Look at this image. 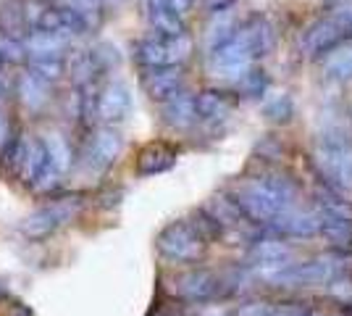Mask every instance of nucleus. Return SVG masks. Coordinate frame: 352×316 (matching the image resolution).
Wrapping results in <instances>:
<instances>
[{
    "label": "nucleus",
    "mask_w": 352,
    "mask_h": 316,
    "mask_svg": "<svg viewBox=\"0 0 352 316\" xmlns=\"http://www.w3.org/2000/svg\"><path fill=\"white\" fill-rule=\"evenodd\" d=\"M294 198H297L294 180L284 177V174H265V177L242 182L236 187L234 200L239 203V209L245 211L248 219L268 224L292 203Z\"/></svg>",
    "instance_id": "obj_1"
},
{
    "label": "nucleus",
    "mask_w": 352,
    "mask_h": 316,
    "mask_svg": "<svg viewBox=\"0 0 352 316\" xmlns=\"http://www.w3.org/2000/svg\"><path fill=\"white\" fill-rule=\"evenodd\" d=\"M261 274H263V280L281 287L334 285L344 274V264L337 256H318L302 261V264H271Z\"/></svg>",
    "instance_id": "obj_2"
},
{
    "label": "nucleus",
    "mask_w": 352,
    "mask_h": 316,
    "mask_svg": "<svg viewBox=\"0 0 352 316\" xmlns=\"http://www.w3.org/2000/svg\"><path fill=\"white\" fill-rule=\"evenodd\" d=\"M134 59L140 61L145 69H158V66H179L182 61L190 59L192 53V40L187 34H179V37H147L134 43Z\"/></svg>",
    "instance_id": "obj_3"
},
{
    "label": "nucleus",
    "mask_w": 352,
    "mask_h": 316,
    "mask_svg": "<svg viewBox=\"0 0 352 316\" xmlns=\"http://www.w3.org/2000/svg\"><path fill=\"white\" fill-rule=\"evenodd\" d=\"M155 248L161 251L166 258L179 261V264H192L197 258H203L206 253V240L197 235V229L190 222H171L168 227H163Z\"/></svg>",
    "instance_id": "obj_4"
},
{
    "label": "nucleus",
    "mask_w": 352,
    "mask_h": 316,
    "mask_svg": "<svg viewBox=\"0 0 352 316\" xmlns=\"http://www.w3.org/2000/svg\"><path fill=\"white\" fill-rule=\"evenodd\" d=\"M255 61V50L250 45L248 34L239 27L232 40H226L223 45L210 50V69L219 76H239L250 69V63Z\"/></svg>",
    "instance_id": "obj_5"
},
{
    "label": "nucleus",
    "mask_w": 352,
    "mask_h": 316,
    "mask_svg": "<svg viewBox=\"0 0 352 316\" xmlns=\"http://www.w3.org/2000/svg\"><path fill=\"white\" fill-rule=\"evenodd\" d=\"M82 209V200L74 196V198H60L56 203L45 206V209L34 211L30 219L21 224L24 235L27 238H34V240H43L47 235H53L58 227H63L66 222H72L74 216L79 213Z\"/></svg>",
    "instance_id": "obj_6"
},
{
    "label": "nucleus",
    "mask_w": 352,
    "mask_h": 316,
    "mask_svg": "<svg viewBox=\"0 0 352 316\" xmlns=\"http://www.w3.org/2000/svg\"><path fill=\"white\" fill-rule=\"evenodd\" d=\"M347 37V30L339 24L334 16H323L318 21H313L308 30L302 32L300 37V48L302 53L308 56H321V53H329L337 45H342V40Z\"/></svg>",
    "instance_id": "obj_7"
},
{
    "label": "nucleus",
    "mask_w": 352,
    "mask_h": 316,
    "mask_svg": "<svg viewBox=\"0 0 352 316\" xmlns=\"http://www.w3.org/2000/svg\"><path fill=\"white\" fill-rule=\"evenodd\" d=\"M316 164L329 185H334L339 190H352V153L347 148L323 145L316 153Z\"/></svg>",
    "instance_id": "obj_8"
},
{
    "label": "nucleus",
    "mask_w": 352,
    "mask_h": 316,
    "mask_svg": "<svg viewBox=\"0 0 352 316\" xmlns=\"http://www.w3.org/2000/svg\"><path fill=\"white\" fill-rule=\"evenodd\" d=\"M132 111V95L126 90V85L121 82H108L105 87H100L98 95V121L105 127H113L129 116Z\"/></svg>",
    "instance_id": "obj_9"
},
{
    "label": "nucleus",
    "mask_w": 352,
    "mask_h": 316,
    "mask_svg": "<svg viewBox=\"0 0 352 316\" xmlns=\"http://www.w3.org/2000/svg\"><path fill=\"white\" fill-rule=\"evenodd\" d=\"M323 227V213L313 211H281L274 222H268V229L274 235H287V238H313Z\"/></svg>",
    "instance_id": "obj_10"
},
{
    "label": "nucleus",
    "mask_w": 352,
    "mask_h": 316,
    "mask_svg": "<svg viewBox=\"0 0 352 316\" xmlns=\"http://www.w3.org/2000/svg\"><path fill=\"white\" fill-rule=\"evenodd\" d=\"M182 85H184V74H182L179 66L147 69L145 76H142V87H145L147 98L158 101V103H166V101L176 98L182 92Z\"/></svg>",
    "instance_id": "obj_11"
},
{
    "label": "nucleus",
    "mask_w": 352,
    "mask_h": 316,
    "mask_svg": "<svg viewBox=\"0 0 352 316\" xmlns=\"http://www.w3.org/2000/svg\"><path fill=\"white\" fill-rule=\"evenodd\" d=\"M176 293L179 298L192 303H203L216 298L221 293V280L208 269H192L184 271L179 280H176Z\"/></svg>",
    "instance_id": "obj_12"
},
{
    "label": "nucleus",
    "mask_w": 352,
    "mask_h": 316,
    "mask_svg": "<svg viewBox=\"0 0 352 316\" xmlns=\"http://www.w3.org/2000/svg\"><path fill=\"white\" fill-rule=\"evenodd\" d=\"M121 137L113 127H100L87 145V153H85V164L95 171H103L108 166L113 164L121 153Z\"/></svg>",
    "instance_id": "obj_13"
},
{
    "label": "nucleus",
    "mask_w": 352,
    "mask_h": 316,
    "mask_svg": "<svg viewBox=\"0 0 352 316\" xmlns=\"http://www.w3.org/2000/svg\"><path fill=\"white\" fill-rule=\"evenodd\" d=\"M24 45H27L30 59H63L66 48H69V37L58 34V32L32 30L24 37Z\"/></svg>",
    "instance_id": "obj_14"
},
{
    "label": "nucleus",
    "mask_w": 352,
    "mask_h": 316,
    "mask_svg": "<svg viewBox=\"0 0 352 316\" xmlns=\"http://www.w3.org/2000/svg\"><path fill=\"white\" fill-rule=\"evenodd\" d=\"M16 95L30 111H43L47 101H50V82L37 76L34 72H24L16 76Z\"/></svg>",
    "instance_id": "obj_15"
},
{
    "label": "nucleus",
    "mask_w": 352,
    "mask_h": 316,
    "mask_svg": "<svg viewBox=\"0 0 352 316\" xmlns=\"http://www.w3.org/2000/svg\"><path fill=\"white\" fill-rule=\"evenodd\" d=\"M174 164H176V148L168 145V143H150L137 156V171L142 177H153V174L168 171Z\"/></svg>",
    "instance_id": "obj_16"
},
{
    "label": "nucleus",
    "mask_w": 352,
    "mask_h": 316,
    "mask_svg": "<svg viewBox=\"0 0 352 316\" xmlns=\"http://www.w3.org/2000/svg\"><path fill=\"white\" fill-rule=\"evenodd\" d=\"M197 119H200L197 103H195V98L187 95V92H179L176 98L163 103V121L168 127H174V129H190Z\"/></svg>",
    "instance_id": "obj_17"
},
{
    "label": "nucleus",
    "mask_w": 352,
    "mask_h": 316,
    "mask_svg": "<svg viewBox=\"0 0 352 316\" xmlns=\"http://www.w3.org/2000/svg\"><path fill=\"white\" fill-rule=\"evenodd\" d=\"M147 21H150V27L158 32V34H163V37L187 34L182 16L174 14L166 0H147Z\"/></svg>",
    "instance_id": "obj_18"
},
{
    "label": "nucleus",
    "mask_w": 352,
    "mask_h": 316,
    "mask_svg": "<svg viewBox=\"0 0 352 316\" xmlns=\"http://www.w3.org/2000/svg\"><path fill=\"white\" fill-rule=\"evenodd\" d=\"M242 30H245L250 45L255 50V59H263V56H268L276 48V32H274L271 21L265 16H252V19H248L242 24Z\"/></svg>",
    "instance_id": "obj_19"
},
{
    "label": "nucleus",
    "mask_w": 352,
    "mask_h": 316,
    "mask_svg": "<svg viewBox=\"0 0 352 316\" xmlns=\"http://www.w3.org/2000/svg\"><path fill=\"white\" fill-rule=\"evenodd\" d=\"M47 164H50V158H47L45 140L27 137V156H24V164H21V169H19V180L27 182V185H34Z\"/></svg>",
    "instance_id": "obj_20"
},
{
    "label": "nucleus",
    "mask_w": 352,
    "mask_h": 316,
    "mask_svg": "<svg viewBox=\"0 0 352 316\" xmlns=\"http://www.w3.org/2000/svg\"><path fill=\"white\" fill-rule=\"evenodd\" d=\"M250 258H252L255 264H263V266H271V264H289L292 248L284 240H279V238H263V240L252 242Z\"/></svg>",
    "instance_id": "obj_21"
},
{
    "label": "nucleus",
    "mask_w": 352,
    "mask_h": 316,
    "mask_svg": "<svg viewBox=\"0 0 352 316\" xmlns=\"http://www.w3.org/2000/svg\"><path fill=\"white\" fill-rule=\"evenodd\" d=\"M32 32L30 21H27V14H24V3L19 0H11L0 8V34H8V37H16V40H24Z\"/></svg>",
    "instance_id": "obj_22"
},
{
    "label": "nucleus",
    "mask_w": 352,
    "mask_h": 316,
    "mask_svg": "<svg viewBox=\"0 0 352 316\" xmlns=\"http://www.w3.org/2000/svg\"><path fill=\"white\" fill-rule=\"evenodd\" d=\"M323 76L331 82H352V45H337L323 59Z\"/></svg>",
    "instance_id": "obj_23"
},
{
    "label": "nucleus",
    "mask_w": 352,
    "mask_h": 316,
    "mask_svg": "<svg viewBox=\"0 0 352 316\" xmlns=\"http://www.w3.org/2000/svg\"><path fill=\"white\" fill-rule=\"evenodd\" d=\"M69 72H72L76 85H89L98 76L103 74L105 69L100 66V61L95 56V50H76L69 61Z\"/></svg>",
    "instance_id": "obj_24"
},
{
    "label": "nucleus",
    "mask_w": 352,
    "mask_h": 316,
    "mask_svg": "<svg viewBox=\"0 0 352 316\" xmlns=\"http://www.w3.org/2000/svg\"><path fill=\"white\" fill-rule=\"evenodd\" d=\"M195 103H197L200 119L208 121H219L232 111V101L226 98V92L219 90H203L200 95H195Z\"/></svg>",
    "instance_id": "obj_25"
},
{
    "label": "nucleus",
    "mask_w": 352,
    "mask_h": 316,
    "mask_svg": "<svg viewBox=\"0 0 352 316\" xmlns=\"http://www.w3.org/2000/svg\"><path fill=\"white\" fill-rule=\"evenodd\" d=\"M321 235L337 248H352V216H329V213H323Z\"/></svg>",
    "instance_id": "obj_26"
},
{
    "label": "nucleus",
    "mask_w": 352,
    "mask_h": 316,
    "mask_svg": "<svg viewBox=\"0 0 352 316\" xmlns=\"http://www.w3.org/2000/svg\"><path fill=\"white\" fill-rule=\"evenodd\" d=\"M206 211L219 222L221 227H236L242 219H245V211L239 209V203L232 200V198H223V196L210 198V203L206 206Z\"/></svg>",
    "instance_id": "obj_27"
},
{
    "label": "nucleus",
    "mask_w": 352,
    "mask_h": 316,
    "mask_svg": "<svg viewBox=\"0 0 352 316\" xmlns=\"http://www.w3.org/2000/svg\"><path fill=\"white\" fill-rule=\"evenodd\" d=\"M234 34H236L234 16L229 14L226 8H223V11H216L213 24L208 27V45H210V50H216L219 45H223V43H226V40H232Z\"/></svg>",
    "instance_id": "obj_28"
},
{
    "label": "nucleus",
    "mask_w": 352,
    "mask_h": 316,
    "mask_svg": "<svg viewBox=\"0 0 352 316\" xmlns=\"http://www.w3.org/2000/svg\"><path fill=\"white\" fill-rule=\"evenodd\" d=\"M45 148H47V158L50 164L58 169L60 174H66L72 169V148L60 135H47L45 137Z\"/></svg>",
    "instance_id": "obj_29"
},
{
    "label": "nucleus",
    "mask_w": 352,
    "mask_h": 316,
    "mask_svg": "<svg viewBox=\"0 0 352 316\" xmlns=\"http://www.w3.org/2000/svg\"><path fill=\"white\" fill-rule=\"evenodd\" d=\"M24 156H27V137H14L8 145H6V153H3V161H0V171L6 174H16L19 177V169L24 164Z\"/></svg>",
    "instance_id": "obj_30"
},
{
    "label": "nucleus",
    "mask_w": 352,
    "mask_h": 316,
    "mask_svg": "<svg viewBox=\"0 0 352 316\" xmlns=\"http://www.w3.org/2000/svg\"><path fill=\"white\" fill-rule=\"evenodd\" d=\"M265 87H268V76L263 69H252L250 66L245 74L239 76V92L248 98H263Z\"/></svg>",
    "instance_id": "obj_31"
},
{
    "label": "nucleus",
    "mask_w": 352,
    "mask_h": 316,
    "mask_svg": "<svg viewBox=\"0 0 352 316\" xmlns=\"http://www.w3.org/2000/svg\"><path fill=\"white\" fill-rule=\"evenodd\" d=\"M316 198H318L321 213H329V216H352V206L342 196H337V193H331V190H318Z\"/></svg>",
    "instance_id": "obj_32"
},
{
    "label": "nucleus",
    "mask_w": 352,
    "mask_h": 316,
    "mask_svg": "<svg viewBox=\"0 0 352 316\" xmlns=\"http://www.w3.org/2000/svg\"><path fill=\"white\" fill-rule=\"evenodd\" d=\"M190 224L195 227V229H197V235H200V238H203L206 242L219 240V238H221V229H223V227H221L219 222H216V219H213V216H210V213H208L206 209L195 211V213H192V219H190Z\"/></svg>",
    "instance_id": "obj_33"
},
{
    "label": "nucleus",
    "mask_w": 352,
    "mask_h": 316,
    "mask_svg": "<svg viewBox=\"0 0 352 316\" xmlns=\"http://www.w3.org/2000/svg\"><path fill=\"white\" fill-rule=\"evenodd\" d=\"M30 69L37 76H43V79H47V82L53 85V82H58L60 76H63V72H66V61L63 59H30Z\"/></svg>",
    "instance_id": "obj_34"
},
{
    "label": "nucleus",
    "mask_w": 352,
    "mask_h": 316,
    "mask_svg": "<svg viewBox=\"0 0 352 316\" xmlns=\"http://www.w3.org/2000/svg\"><path fill=\"white\" fill-rule=\"evenodd\" d=\"M292 114H294V103L289 95H276V98H271L265 103V116L271 121H276V124H287V121L292 119Z\"/></svg>",
    "instance_id": "obj_35"
},
{
    "label": "nucleus",
    "mask_w": 352,
    "mask_h": 316,
    "mask_svg": "<svg viewBox=\"0 0 352 316\" xmlns=\"http://www.w3.org/2000/svg\"><path fill=\"white\" fill-rule=\"evenodd\" d=\"M0 56H3L6 63H24V61H30L24 40H16V37H8V34H0Z\"/></svg>",
    "instance_id": "obj_36"
},
{
    "label": "nucleus",
    "mask_w": 352,
    "mask_h": 316,
    "mask_svg": "<svg viewBox=\"0 0 352 316\" xmlns=\"http://www.w3.org/2000/svg\"><path fill=\"white\" fill-rule=\"evenodd\" d=\"M274 308H276V306H271L268 301H250L236 308V316H271Z\"/></svg>",
    "instance_id": "obj_37"
},
{
    "label": "nucleus",
    "mask_w": 352,
    "mask_h": 316,
    "mask_svg": "<svg viewBox=\"0 0 352 316\" xmlns=\"http://www.w3.org/2000/svg\"><path fill=\"white\" fill-rule=\"evenodd\" d=\"M331 16H334L339 24L347 30V34H352V3H350V0H342V3H337V8L331 11Z\"/></svg>",
    "instance_id": "obj_38"
},
{
    "label": "nucleus",
    "mask_w": 352,
    "mask_h": 316,
    "mask_svg": "<svg viewBox=\"0 0 352 316\" xmlns=\"http://www.w3.org/2000/svg\"><path fill=\"white\" fill-rule=\"evenodd\" d=\"M271 316H308V308L300 303H287V306H276Z\"/></svg>",
    "instance_id": "obj_39"
},
{
    "label": "nucleus",
    "mask_w": 352,
    "mask_h": 316,
    "mask_svg": "<svg viewBox=\"0 0 352 316\" xmlns=\"http://www.w3.org/2000/svg\"><path fill=\"white\" fill-rule=\"evenodd\" d=\"M100 3H103V0H66L63 6H74V8H79V11H98Z\"/></svg>",
    "instance_id": "obj_40"
},
{
    "label": "nucleus",
    "mask_w": 352,
    "mask_h": 316,
    "mask_svg": "<svg viewBox=\"0 0 352 316\" xmlns=\"http://www.w3.org/2000/svg\"><path fill=\"white\" fill-rule=\"evenodd\" d=\"M166 3H168V8H171L174 14L184 16V14H190V8L195 0H166Z\"/></svg>",
    "instance_id": "obj_41"
},
{
    "label": "nucleus",
    "mask_w": 352,
    "mask_h": 316,
    "mask_svg": "<svg viewBox=\"0 0 352 316\" xmlns=\"http://www.w3.org/2000/svg\"><path fill=\"white\" fill-rule=\"evenodd\" d=\"M6 140H8V121L0 114V143H6Z\"/></svg>",
    "instance_id": "obj_42"
},
{
    "label": "nucleus",
    "mask_w": 352,
    "mask_h": 316,
    "mask_svg": "<svg viewBox=\"0 0 352 316\" xmlns=\"http://www.w3.org/2000/svg\"><path fill=\"white\" fill-rule=\"evenodd\" d=\"M11 316H32V314L27 311V308H21V306H19V308H14V314Z\"/></svg>",
    "instance_id": "obj_43"
},
{
    "label": "nucleus",
    "mask_w": 352,
    "mask_h": 316,
    "mask_svg": "<svg viewBox=\"0 0 352 316\" xmlns=\"http://www.w3.org/2000/svg\"><path fill=\"white\" fill-rule=\"evenodd\" d=\"M0 103H3V87H0Z\"/></svg>",
    "instance_id": "obj_44"
},
{
    "label": "nucleus",
    "mask_w": 352,
    "mask_h": 316,
    "mask_svg": "<svg viewBox=\"0 0 352 316\" xmlns=\"http://www.w3.org/2000/svg\"><path fill=\"white\" fill-rule=\"evenodd\" d=\"M3 63H6V61H3V56H0V66H3Z\"/></svg>",
    "instance_id": "obj_45"
},
{
    "label": "nucleus",
    "mask_w": 352,
    "mask_h": 316,
    "mask_svg": "<svg viewBox=\"0 0 352 316\" xmlns=\"http://www.w3.org/2000/svg\"><path fill=\"white\" fill-rule=\"evenodd\" d=\"M331 3H342V0H331Z\"/></svg>",
    "instance_id": "obj_46"
},
{
    "label": "nucleus",
    "mask_w": 352,
    "mask_h": 316,
    "mask_svg": "<svg viewBox=\"0 0 352 316\" xmlns=\"http://www.w3.org/2000/svg\"><path fill=\"white\" fill-rule=\"evenodd\" d=\"M308 316H310V314H308Z\"/></svg>",
    "instance_id": "obj_47"
}]
</instances>
